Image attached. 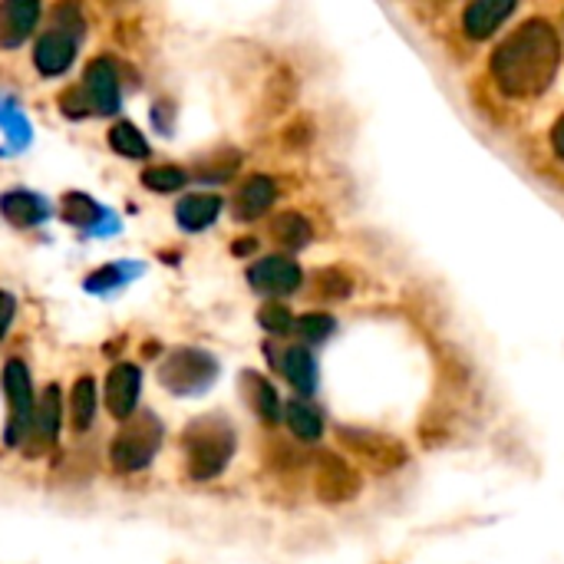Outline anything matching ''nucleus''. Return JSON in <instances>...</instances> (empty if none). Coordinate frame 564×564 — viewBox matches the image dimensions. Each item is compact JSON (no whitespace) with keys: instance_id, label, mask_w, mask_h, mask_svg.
<instances>
[{"instance_id":"f3484780","label":"nucleus","mask_w":564,"mask_h":564,"mask_svg":"<svg viewBox=\"0 0 564 564\" xmlns=\"http://www.w3.org/2000/svg\"><path fill=\"white\" fill-rule=\"evenodd\" d=\"M96 380L93 377H79L69 390V426L73 433H86L96 420Z\"/></svg>"},{"instance_id":"f257e3e1","label":"nucleus","mask_w":564,"mask_h":564,"mask_svg":"<svg viewBox=\"0 0 564 564\" xmlns=\"http://www.w3.org/2000/svg\"><path fill=\"white\" fill-rule=\"evenodd\" d=\"M562 63V43L549 20L522 23L492 56V76L509 96H535L549 89Z\"/></svg>"},{"instance_id":"bb28decb","label":"nucleus","mask_w":564,"mask_h":564,"mask_svg":"<svg viewBox=\"0 0 564 564\" xmlns=\"http://www.w3.org/2000/svg\"><path fill=\"white\" fill-rule=\"evenodd\" d=\"M258 321H261V327L271 330V334H288V330L294 327L291 311L281 307V304H264V307L258 311Z\"/></svg>"},{"instance_id":"a878e982","label":"nucleus","mask_w":564,"mask_h":564,"mask_svg":"<svg viewBox=\"0 0 564 564\" xmlns=\"http://www.w3.org/2000/svg\"><path fill=\"white\" fill-rule=\"evenodd\" d=\"M334 330H337V321L327 317V314H304L297 321V334H301L304 344H324Z\"/></svg>"},{"instance_id":"dca6fc26","label":"nucleus","mask_w":564,"mask_h":564,"mask_svg":"<svg viewBox=\"0 0 564 564\" xmlns=\"http://www.w3.org/2000/svg\"><path fill=\"white\" fill-rule=\"evenodd\" d=\"M281 370L301 397L317 390V360L307 347H291L281 360Z\"/></svg>"},{"instance_id":"ddd939ff","label":"nucleus","mask_w":564,"mask_h":564,"mask_svg":"<svg viewBox=\"0 0 564 564\" xmlns=\"http://www.w3.org/2000/svg\"><path fill=\"white\" fill-rule=\"evenodd\" d=\"M0 212H3V218H7L10 225H17V228H33V225H40V221L50 218V202L40 198V195H33V192L17 188V192L0 195Z\"/></svg>"},{"instance_id":"0eeeda50","label":"nucleus","mask_w":564,"mask_h":564,"mask_svg":"<svg viewBox=\"0 0 564 564\" xmlns=\"http://www.w3.org/2000/svg\"><path fill=\"white\" fill-rule=\"evenodd\" d=\"M3 393H7V433H3V440H7V446H23L30 423H33V410H36L33 383H30L23 360H7Z\"/></svg>"},{"instance_id":"393cba45","label":"nucleus","mask_w":564,"mask_h":564,"mask_svg":"<svg viewBox=\"0 0 564 564\" xmlns=\"http://www.w3.org/2000/svg\"><path fill=\"white\" fill-rule=\"evenodd\" d=\"M188 182V175L178 165H155L142 172V185L149 192H178Z\"/></svg>"},{"instance_id":"9b49d317","label":"nucleus","mask_w":564,"mask_h":564,"mask_svg":"<svg viewBox=\"0 0 564 564\" xmlns=\"http://www.w3.org/2000/svg\"><path fill=\"white\" fill-rule=\"evenodd\" d=\"M40 20L36 0H7L0 3V46L13 50L20 46Z\"/></svg>"},{"instance_id":"20e7f679","label":"nucleus","mask_w":564,"mask_h":564,"mask_svg":"<svg viewBox=\"0 0 564 564\" xmlns=\"http://www.w3.org/2000/svg\"><path fill=\"white\" fill-rule=\"evenodd\" d=\"M83 36V17L73 3H59L53 10V26L36 40L33 63L43 76H59L69 69L76 56V43Z\"/></svg>"},{"instance_id":"9d476101","label":"nucleus","mask_w":564,"mask_h":564,"mask_svg":"<svg viewBox=\"0 0 564 564\" xmlns=\"http://www.w3.org/2000/svg\"><path fill=\"white\" fill-rule=\"evenodd\" d=\"M59 416H63V403H59V390L56 387H46L36 400V410H33V423H30V453H43L46 446H53L56 433H59Z\"/></svg>"},{"instance_id":"f03ea898","label":"nucleus","mask_w":564,"mask_h":564,"mask_svg":"<svg viewBox=\"0 0 564 564\" xmlns=\"http://www.w3.org/2000/svg\"><path fill=\"white\" fill-rule=\"evenodd\" d=\"M235 430L221 420V416H202L195 420L185 436H182V449H185V466L188 476L205 482L225 473V466L235 456Z\"/></svg>"},{"instance_id":"4be33fe9","label":"nucleus","mask_w":564,"mask_h":564,"mask_svg":"<svg viewBox=\"0 0 564 564\" xmlns=\"http://www.w3.org/2000/svg\"><path fill=\"white\" fill-rule=\"evenodd\" d=\"M0 129L10 139L13 149H23L30 142V122H26L23 109L13 99H7V96H0Z\"/></svg>"},{"instance_id":"1a4fd4ad","label":"nucleus","mask_w":564,"mask_h":564,"mask_svg":"<svg viewBox=\"0 0 564 564\" xmlns=\"http://www.w3.org/2000/svg\"><path fill=\"white\" fill-rule=\"evenodd\" d=\"M142 390V373L132 364H119L106 377V410L116 420H132Z\"/></svg>"},{"instance_id":"5701e85b","label":"nucleus","mask_w":564,"mask_h":564,"mask_svg":"<svg viewBox=\"0 0 564 564\" xmlns=\"http://www.w3.org/2000/svg\"><path fill=\"white\" fill-rule=\"evenodd\" d=\"M271 231H274V238H278L281 245H288V248H304V245L311 241V225H307V218H301L297 212L278 215L274 225H271Z\"/></svg>"},{"instance_id":"cd10ccee","label":"nucleus","mask_w":564,"mask_h":564,"mask_svg":"<svg viewBox=\"0 0 564 564\" xmlns=\"http://www.w3.org/2000/svg\"><path fill=\"white\" fill-rule=\"evenodd\" d=\"M13 314H17V301L7 291H0V340L7 334V327L13 324Z\"/></svg>"},{"instance_id":"f8f14e48","label":"nucleus","mask_w":564,"mask_h":564,"mask_svg":"<svg viewBox=\"0 0 564 564\" xmlns=\"http://www.w3.org/2000/svg\"><path fill=\"white\" fill-rule=\"evenodd\" d=\"M512 13H516V0H476V3L466 7L463 30H466V36H473V40H486V36H492V33L502 26V20L512 17Z\"/></svg>"},{"instance_id":"6ab92c4d","label":"nucleus","mask_w":564,"mask_h":564,"mask_svg":"<svg viewBox=\"0 0 564 564\" xmlns=\"http://www.w3.org/2000/svg\"><path fill=\"white\" fill-rule=\"evenodd\" d=\"M284 420H288L291 433H294L297 440H304V443H314V440H321V433H324V416H321L307 400H291V403L284 406Z\"/></svg>"},{"instance_id":"c85d7f7f","label":"nucleus","mask_w":564,"mask_h":564,"mask_svg":"<svg viewBox=\"0 0 564 564\" xmlns=\"http://www.w3.org/2000/svg\"><path fill=\"white\" fill-rule=\"evenodd\" d=\"M552 145H555V152L564 159V119H558V126L552 132Z\"/></svg>"},{"instance_id":"4468645a","label":"nucleus","mask_w":564,"mask_h":564,"mask_svg":"<svg viewBox=\"0 0 564 564\" xmlns=\"http://www.w3.org/2000/svg\"><path fill=\"white\" fill-rule=\"evenodd\" d=\"M274 195H278V188L268 175H251L235 195V218L251 221V218L264 215L274 205Z\"/></svg>"},{"instance_id":"412c9836","label":"nucleus","mask_w":564,"mask_h":564,"mask_svg":"<svg viewBox=\"0 0 564 564\" xmlns=\"http://www.w3.org/2000/svg\"><path fill=\"white\" fill-rule=\"evenodd\" d=\"M109 149L122 159H149V142L132 122H116L109 129Z\"/></svg>"},{"instance_id":"7ed1b4c3","label":"nucleus","mask_w":564,"mask_h":564,"mask_svg":"<svg viewBox=\"0 0 564 564\" xmlns=\"http://www.w3.org/2000/svg\"><path fill=\"white\" fill-rule=\"evenodd\" d=\"M119 73H116V63L109 56H96L86 73H83V83L79 89H66L59 96V106L69 119H83V116H112L119 112Z\"/></svg>"},{"instance_id":"423d86ee","label":"nucleus","mask_w":564,"mask_h":564,"mask_svg":"<svg viewBox=\"0 0 564 564\" xmlns=\"http://www.w3.org/2000/svg\"><path fill=\"white\" fill-rule=\"evenodd\" d=\"M159 443H162V423L152 413L132 416V420H126V426L112 440V449H109L112 466L119 473H139L155 459Z\"/></svg>"},{"instance_id":"6e6552de","label":"nucleus","mask_w":564,"mask_h":564,"mask_svg":"<svg viewBox=\"0 0 564 564\" xmlns=\"http://www.w3.org/2000/svg\"><path fill=\"white\" fill-rule=\"evenodd\" d=\"M248 284L258 291V294H268V297H288L301 288V268L291 261V258H261L258 264L248 268Z\"/></svg>"},{"instance_id":"aec40b11","label":"nucleus","mask_w":564,"mask_h":564,"mask_svg":"<svg viewBox=\"0 0 564 564\" xmlns=\"http://www.w3.org/2000/svg\"><path fill=\"white\" fill-rule=\"evenodd\" d=\"M102 215H106V208L96 205L89 195H83V192H66V195H63V218H66L69 225L93 231V228L99 225Z\"/></svg>"},{"instance_id":"a211bd4d","label":"nucleus","mask_w":564,"mask_h":564,"mask_svg":"<svg viewBox=\"0 0 564 564\" xmlns=\"http://www.w3.org/2000/svg\"><path fill=\"white\" fill-rule=\"evenodd\" d=\"M241 387H245V393H248L251 410H254L264 423H278V420H281L278 390H274L261 373H245V377H241Z\"/></svg>"},{"instance_id":"2eb2a0df","label":"nucleus","mask_w":564,"mask_h":564,"mask_svg":"<svg viewBox=\"0 0 564 564\" xmlns=\"http://www.w3.org/2000/svg\"><path fill=\"white\" fill-rule=\"evenodd\" d=\"M218 212H221V198H218V195L198 192V195H185V198L178 202L175 218H178V225H182L185 231H205V228L218 218Z\"/></svg>"},{"instance_id":"39448f33","label":"nucleus","mask_w":564,"mask_h":564,"mask_svg":"<svg viewBox=\"0 0 564 564\" xmlns=\"http://www.w3.org/2000/svg\"><path fill=\"white\" fill-rule=\"evenodd\" d=\"M159 380L175 397H198L218 380V360L208 350L182 347V350H172L165 357V364L159 370Z\"/></svg>"},{"instance_id":"b1692460","label":"nucleus","mask_w":564,"mask_h":564,"mask_svg":"<svg viewBox=\"0 0 564 564\" xmlns=\"http://www.w3.org/2000/svg\"><path fill=\"white\" fill-rule=\"evenodd\" d=\"M142 268L135 264V268H126V261H116V264H102L99 271H93L89 278H86V291H93V294H106V291H112V288H119V284H126L132 274H139Z\"/></svg>"}]
</instances>
